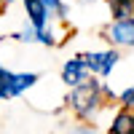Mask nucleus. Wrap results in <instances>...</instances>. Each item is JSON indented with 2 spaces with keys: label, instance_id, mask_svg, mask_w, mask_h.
Listing matches in <instances>:
<instances>
[{
  "label": "nucleus",
  "instance_id": "obj_4",
  "mask_svg": "<svg viewBox=\"0 0 134 134\" xmlns=\"http://www.w3.org/2000/svg\"><path fill=\"white\" fill-rule=\"evenodd\" d=\"M88 78V67H86V62H83V54L81 57H72V59H67L64 64H62V83L64 86H81L83 81Z\"/></svg>",
  "mask_w": 134,
  "mask_h": 134
},
{
  "label": "nucleus",
  "instance_id": "obj_11",
  "mask_svg": "<svg viewBox=\"0 0 134 134\" xmlns=\"http://www.w3.org/2000/svg\"><path fill=\"white\" fill-rule=\"evenodd\" d=\"M19 43H38V27H32L30 24V21H27V24L24 27H21L19 32H16V35H14Z\"/></svg>",
  "mask_w": 134,
  "mask_h": 134
},
{
  "label": "nucleus",
  "instance_id": "obj_7",
  "mask_svg": "<svg viewBox=\"0 0 134 134\" xmlns=\"http://www.w3.org/2000/svg\"><path fill=\"white\" fill-rule=\"evenodd\" d=\"M107 5H110V16H113V21L134 16V0H107Z\"/></svg>",
  "mask_w": 134,
  "mask_h": 134
},
{
  "label": "nucleus",
  "instance_id": "obj_15",
  "mask_svg": "<svg viewBox=\"0 0 134 134\" xmlns=\"http://www.w3.org/2000/svg\"><path fill=\"white\" fill-rule=\"evenodd\" d=\"M81 3H94V0H81Z\"/></svg>",
  "mask_w": 134,
  "mask_h": 134
},
{
  "label": "nucleus",
  "instance_id": "obj_16",
  "mask_svg": "<svg viewBox=\"0 0 134 134\" xmlns=\"http://www.w3.org/2000/svg\"><path fill=\"white\" fill-rule=\"evenodd\" d=\"M0 11H3V8H0Z\"/></svg>",
  "mask_w": 134,
  "mask_h": 134
},
{
  "label": "nucleus",
  "instance_id": "obj_10",
  "mask_svg": "<svg viewBox=\"0 0 134 134\" xmlns=\"http://www.w3.org/2000/svg\"><path fill=\"white\" fill-rule=\"evenodd\" d=\"M43 3H46V11H48L51 21H54V19L62 21V19H67V14H70L67 3H62V0H43Z\"/></svg>",
  "mask_w": 134,
  "mask_h": 134
},
{
  "label": "nucleus",
  "instance_id": "obj_6",
  "mask_svg": "<svg viewBox=\"0 0 134 134\" xmlns=\"http://www.w3.org/2000/svg\"><path fill=\"white\" fill-rule=\"evenodd\" d=\"M107 134H134V110L121 107L113 115V121H110Z\"/></svg>",
  "mask_w": 134,
  "mask_h": 134
},
{
  "label": "nucleus",
  "instance_id": "obj_8",
  "mask_svg": "<svg viewBox=\"0 0 134 134\" xmlns=\"http://www.w3.org/2000/svg\"><path fill=\"white\" fill-rule=\"evenodd\" d=\"M14 78H16V72L5 70L3 62H0V102H3V99H14V97H16V91H14Z\"/></svg>",
  "mask_w": 134,
  "mask_h": 134
},
{
  "label": "nucleus",
  "instance_id": "obj_5",
  "mask_svg": "<svg viewBox=\"0 0 134 134\" xmlns=\"http://www.w3.org/2000/svg\"><path fill=\"white\" fill-rule=\"evenodd\" d=\"M21 3H24V14H27V21H30L32 27L43 30V27L51 24V16H48L43 0H21Z\"/></svg>",
  "mask_w": 134,
  "mask_h": 134
},
{
  "label": "nucleus",
  "instance_id": "obj_12",
  "mask_svg": "<svg viewBox=\"0 0 134 134\" xmlns=\"http://www.w3.org/2000/svg\"><path fill=\"white\" fill-rule=\"evenodd\" d=\"M118 102H121V107H129V110H134V86H129V88H124V91H121Z\"/></svg>",
  "mask_w": 134,
  "mask_h": 134
},
{
  "label": "nucleus",
  "instance_id": "obj_14",
  "mask_svg": "<svg viewBox=\"0 0 134 134\" xmlns=\"http://www.w3.org/2000/svg\"><path fill=\"white\" fill-rule=\"evenodd\" d=\"M14 0H0V8H5V5H11Z\"/></svg>",
  "mask_w": 134,
  "mask_h": 134
},
{
  "label": "nucleus",
  "instance_id": "obj_1",
  "mask_svg": "<svg viewBox=\"0 0 134 134\" xmlns=\"http://www.w3.org/2000/svg\"><path fill=\"white\" fill-rule=\"evenodd\" d=\"M105 102H107L105 86L99 81H94V78H86L81 86H72L70 88V97H67L70 110L75 113L78 121H83V124L94 121L99 115V110L105 107Z\"/></svg>",
  "mask_w": 134,
  "mask_h": 134
},
{
  "label": "nucleus",
  "instance_id": "obj_3",
  "mask_svg": "<svg viewBox=\"0 0 134 134\" xmlns=\"http://www.w3.org/2000/svg\"><path fill=\"white\" fill-rule=\"evenodd\" d=\"M105 40L115 48H134V16L113 21L105 30Z\"/></svg>",
  "mask_w": 134,
  "mask_h": 134
},
{
  "label": "nucleus",
  "instance_id": "obj_13",
  "mask_svg": "<svg viewBox=\"0 0 134 134\" xmlns=\"http://www.w3.org/2000/svg\"><path fill=\"white\" fill-rule=\"evenodd\" d=\"M70 134H99V131H97L94 126H75Z\"/></svg>",
  "mask_w": 134,
  "mask_h": 134
},
{
  "label": "nucleus",
  "instance_id": "obj_9",
  "mask_svg": "<svg viewBox=\"0 0 134 134\" xmlns=\"http://www.w3.org/2000/svg\"><path fill=\"white\" fill-rule=\"evenodd\" d=\"M38 81H40L38 72H16V78H14V91H16V97L24 94L27 88H32Z\"/></svg>",
  "mask_w": 134,
  "mask_h": 134
},
{
  "label": "nucleus",
  "instance_id": "obj_2",
  "mask_svg": "<svg viewBox=\"0 0 134 134\" xmlns=\"http://www.w3.org/2000/svg\"><path fill=\"white\" fill-rule=\"evenodd\" d=\"M83 62H86V67H88L91 75L107 78L110 72L115 70V64L121 62V54H118L115 46L113 48H105V51H88V54H83Z\"/></svg>",
  "mask_w": 134,
  "mask_h": 134
}]
</instances>
